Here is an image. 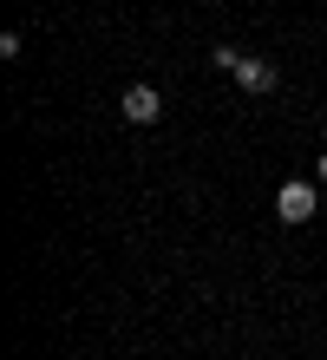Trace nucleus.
<instances>
[{
    "label": "nucleus",
    "mask_w": 327,
    "mask_h": 360,
    "mask_svg": "<svg viewBox=\"0 0 327 360\" xmlns=\"http://www.w3.org/2000/svg\"><path fill=\"white\" fill-rule=\"evenodd\" d=\"M314 210H321V190H314V184H301V177H288V184L275 190V217H281V223H308Z\"/></svg>",
    "instance_id": "f257e3e1"
},
{
    "label": "nucleus",
    "mask_w": 327,
    "mask_h": 360,
    "mask_svg": "<svg viewBox=\"0 0 327 360\" xmlns=\"http://www.w3.org/2000/svg\"><path fill=\"white\" fill-rule=\"evenodd\" d=\"M229 79H236V86H243L249 98H269V92L281 86V72H275V59H262V53H249V59H243V66H236Z\"/></svg>",
    "instance_id": "f03ea898"
},
{
    "label": "nucleus",
    "mask_w": 327,
    "mask_h": 360,
    "mask_svg": "<svg viewBox=\"0 0 327 360\" xmlns=\"http://www.w3.org/2000/svg\"><path fill=\"white\" fill-rule=\"evenodd\" d=\"M118 112H124L131 124H158V118H164V98H158V86H124Z\"/></svg>",
    "instance_id": "7ed1b4c3"
},
{
    "label": "nucleus",
    "mask_w": 327,
    "mask_h": 360,
    "mask_svg": "<svg viewBox=\"0 0 327 360\" xmlns=\"http://www.w3.org/2000/svg\"><path fill=\"white\" fill-rule=\"evenodd\" d=\"M210 59H216V66H223V72H236V66H243V59H249V53H243V46H216Z\"/></svg>",
    "instance_id": "20e7f679"
},
{
    "label": "nucleus",
    "mask_w": 327,
    "mask_h": 360,
    "mask_svg": "<svg viewBox=\"0 0 327 360\" xmlns=\"http://www.w3.org/2000/svg\"><path fill=\"white\" fill-rule=\"evenodd\" d=\"M314 184H327V151H321V158H314Z\"/></svg>",
    "instance_id": "39448f33"
}]
</instances>
